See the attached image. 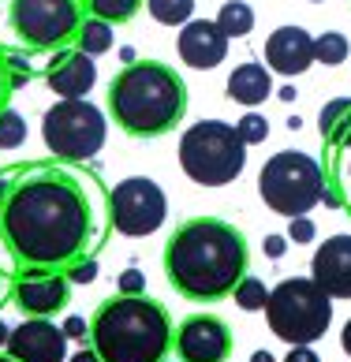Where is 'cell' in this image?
<instances>
[{
  "mask_svg": "<svg viewBox=\"0 0 351 362\" xmlns=\"http://www.w3.org/2000/svg\"><path fill=\"white\" fill-rule=\"evenodd\" d=\"M42 139L57 160L83 165V160L101 153L105 139H109V119L86 98L83 101H57L42 119Z\"/></svg>",
  "mask_w": 351,
  "mask_h": 362,
  "instance_id": "cell-8",
  "label": "cell"
},
{
  "mask_svg": "<svg viewBox=\"0 0 351 362\" xmlns=\"http://www.w3.org/2000/svg\"><path fill=\"white\" fill-rule=\"evenodd\" d=\"M347 60V37L336 34V30H326L314 37V64H326V68H336V64Z\"/></svg>",
  "mask_w": 351,
  "mask_h": 362,
  "instance_id": "cell-24",
  "label": "cell"
},
{
  "mask_svg": "<svg viewBox=\"0 0 351 362\" xmlns=\"http://www.w3.org/2000/svg\"><path fill=\"white\" fill-rule=\"evenodd\" d=\"M318 131H321V139L333 142V146H351V98H336L329 101L326 109H321L318 116Z\"/></svg>",
  "mask_w": 351,
  "mask_h": 362,
  "instance_id": "cell-19",
  "label": "cell"
},
{
  "mask_svg": "<svg viewBox=\"0 0 351 362\" xmlns=\"http://www.w3.org/2000/svg\"><path fill=\"white\" fill-rule=\"evenodd\" d=\"M75 45H79V52H86V57H101V52L113 49V26L86 16L83 30H79V37H75Z\"/></svg>",
  "mask_w": 351,
  "mask_h": 362,
  "instance_id": "cell-22",
  "label": "cell"
},
{
  "mask_svg": "<svg viewBox=\"0 0 351 362\" xmlns=\"http://www.w3.org/2000/svg\"><path fill=\"white\" fill-rule=\"evenodd\" d=\"M142 4L146 0H86V11H90V19L120 26V23H131L134 16H139Z\"/></svg>",
  "mask_w": 351,
  "mask_h": 362,
  "instance_id": "cell-21",
  "label": "cell"
},
{
  "mask_svg": "<svg viewBox=\"0 0 351 362\" xmlns=\"http://www.w3.org/2000/svg\"><path fill=\"white\" fill-rule=\"evenodd\" d=\"M314 235H318V228H314V221H310V217H295V221L288 224V239H292L295 247H299V243H310Z\"/></svg>",
  "mask_w": 351,
  "mask_h": 362,
  "instance_id": "cell-30",
  "label": "cell"
},
{
  "mask_svg": "<svg viewBox=\"0 0 351 362\" xmlns=\"http://www.w3.org/2000/svg\"><path fill=\"white\" fill-rule=\"evenodd\" d=\"M284 250H288V239L284 235H269L265 239V254H269V258H284Z\"/></svg>",
  "mask_w": 351,
  "mask_h": 362,
  "instance_id": "cell-33",
  "label": "cell"
},
{
  "mask_svg": "<svg viewBox=\"0 0 351 362\" xmlns=\"http://www.w3.org/2000/svg\"><path fill=\"white\" fill-rule=\"evenodd\" d=\"M71 303V280L60 269H26L16 284V306L26 317H52Z\"/></svg>",
  "mask_w": 351,
  "mask_h": 362,
  "instance_id": "cell-13",
  "label": "cell"
},
{
  "mask_svg": "<svg viewBox=\"0 0 351 362\" xmlns=\"http://www.w3.org/2000/svg\"><path fill=\"white\" fill-rule=\"evenodd\" d=\"M4 355H11L16 362H67V337L57 321L26 317L23 325L11 329Z\"/></svg>",
  "mask_w": 351,
  "mask_h": 362,
  "instance_id": "cell-12",
  "label": "cell"
},
{
  "mask_svg": "<svg viewBox=\"0 0 351 362\" xmlns=\"http://www.w3.org/2000/svg\"><path fill=\"white\" fill-rule=\"evenodd\" d=\"M11 183H16V168H11V172H0V206H4V198H8V191H11Z\"/></svg>",
  "mask_w": 351,
  "mask_h": 362,
  "instance_id": "cell-35",
  "label": "cell"
},
{
  "mask_svg": "<svg viewBox=\"0 0 351 362\" xmlns=\"http://www.w3.org/2000/svg\"><path fill=\"white\" fill-rule=\"evenodd\" d=\"M236 135L243 139V146H258V142H265L269 139V124H265V116H258V112H247L236 124Z\"/></svg>",
  "mask_w": 351,
  "mask_h": 362,
  "instance_id": "cell-27",
  "label": "cell"
},
{
  "mask_svg": "<svg viewBox=\"0 0 351 362\" xmlns=\"http://www.w3.org/2000/svg\"><path fill=\"white\" fill-rule=\"evenodd\" d=\"M116 295H146V273L142 269H124L116 280Z\"/></svg>",
  "mask_w": 351,
  "mask_h": 362,
  "instance_id": "cell-29",
  "label": "cell"
},
{
  "mask_svg": "<svg viewBox=\"0 0 351 362\" xmlns=\"http://www.w3.org/2000/svg\"><path fill=\"white\" fill-rule=\"evenodd\" d=\"M172 347L180 362H228V355H232V329L217 314H191L180 321Z\"/></svg>",
  "mask_w": 351,
  "mask_h": 362,
  "instance_id": "cell-11",
  "label": "cell"
},
{
  "mask_svg": "<svg viewBox=\"0 0 351 362\" xmlns=\"http://www.w3.org/2000/svg\"><path fill=\"white\" fill-rule=\"evenodd\" d=\"M340 347H344V355L351 358V317L344 321V332H340Z\"/></svg>",
  "mask_w": 351,
  "mask_h": 362,
  "instance_id": "cell-37",
  "label": "cell"
},
{
  "mask_svg": "<svg viewBox=\"0 0 351 362\" xmlns=\"http://www.w3.org/2000/svg\"><path fill=\"white\" fill-rule=\"evenodd\" d=\"M146 11L161 26H187L195 11V0H146Z\"/></svg>",
  "mask_w": 351,
  "mask_h": 362,
  "instance_id": "cell-23",
  "label": "cell"
},
{
  "mask_svg": "<svg viewBox=\"0 0 351 362\" xmlns=\"http://www.w3.org/2000/svg\"><path fill=\"white\" fill-rule=\"evenodd\" d=\"M8 337H11V325H8V321H4V317H0V347H4V344H8Z\"/></svg>",
  "mask_w": 351,
  "mask_h": 362,
  "instance_id": "cell-38",
  "label": "cell"
},
{
  "mask_svg": "<svg viewBox=\"0 0 351 362\" xmlns=\"http://www.w3.org/2000/svg\"><path fill=\"white\" fill-rule=\"evenodd\" d=\"M265 60L280 75H303L314 64V37L303 26H277L265 42Z\"/></svg>",
  "mask_w": 351,
  "mask_h": 362,
  "instance_id": "cell-16",
  "label": "cell"
},
{
  "mask_svg": "<svg viewBox=\"0 0 351 362\" xmlns=\"http://www.w3.org/2000/svg\"><path fill=\"white\" fill-rule=\"evenodd\" d=\"M176 45H180V60L187 68H198V71H213L228 57V37L209 19H191L180 30V42Z\"/></svg>",
  "mask_w": 351,
  "mask_h": 362,
  "instance_id": "cell-15",
  "label": "cell"
},
{
  "mask_svg": "<svg viewBox=\"0 0 351 362\" xmlns=\"http://www.w3.org/2000/svg\"><path fill=\"white\" fill-rule=\"evenodd\" d=\"M172 337L168 310L150 295L105 299L90 317V347L101 362H165Z\"/></svg>",
  "mask_w": 351,
  "mask_h": 362,
  "instance_id": "cell-4",
  "label": "cell"
},
{
  "mask_svg": "<svg viewBox=\"0 0 351 362\" xmlns=\"http://www.w3.org/2000/svg\"><path fill=\"white\" fill-rule=\"evenodd\" d=\"M0 232L23 269L64 273L98 239V187L60 165L23 168L0 206Z\"/></svg>",
  "mask_w": 351,
  "mask_h": 362,
  "instance_id": "cell-1",
  "label": "cell"
},
{
  "mask_svg": "<svg viewBox=\"0 0 351 362\" xmlns=\"http://www.w3.org/2000/svg\"><path fill=\"white\" fill-rule=\"evenodd\" d=\"M86 23V0H8V26L26 49H60Z\"/></svg>",
  "mask_w": 351,
  "mask_h": 362,
  "instance_id": "cell-9",
  "label": "cell"
},
{
  "mask_svg": "<svg viewBox=\"0 0 351 362\" xmlns=\"http://www.w3.org/2000/svg\"><path fill=\"white\" fill-rule=\"evenodd\" d=\"M109 116L131 139H161L187 116V83L172 64L134 60L109 83Z\"/></svg>",
  "mask_w": 351,
  "mask_h": 362,
  "instance_id": "cell-3",
  "label": "cell"
},
{
  "mask_svg": "<svg viewBox=\"0 0 351 362\" xmlns=\"http://www.w3.org/2000/svg\"><path fill=\"white\" fill-rule=\"evenodd\" d=\"M213 23H217L221 34L232 42V37H247L254 30V11H251V4H243V0H228V4H221Z\"/></svg>",
  "mask_w": 351,
  "mask_h": 362,
  "instance_id": "cell-20",
  "label": "cell"
},
{
  "mask_svg": "<svg viewBox=\"0 0 351 362\" xmlns=\"http://www.w3.org/2000/svg\"><path fill=\"white\" fill-rule=\"evenodd\" d=\"M168 217V198L150 176H127L109 191V224L127 239L154 235Z\"/></svg>",
  "mask_w": 351,
  "mask_h": 362,
  "instance_id": "cell-10",
  "label": "cell"
},
{
  "mask_svg": "<svg viewBox=\"0 0 351 362\" xmlns=\"http://www.w3.org/2000/svg\"><path fill=\"white\" fill-rule=\"evenodd\" d=\"M269 332L288 347H310L333 325V299L310 276H288L269 291Z\"/></svg>",
  "mask_w": 351,
  "mask_h": 362,
  "instance_id": "cell-5",
  "label": "cell"
},
{
  "mask_svg": "<svg viewBox=\"0 0 351 362\" xmlns=\"http://www.w3.org/2000/svg\"><path fill=\"white\" fill-rule=\"evenodd\" d=\"M11 90H16V75H11V60H4V52H0V109H4V101L11 98Z\"/></svg>",
  "mask_w": 351,
  "mask_h": 362,
  "instance_id": "cell-31",
  "label": "cell"
},
{
  "mask_svg": "<svg viewBox=\"0 0 351 362\" xmlns=\"http://www.w3.org/2000/svg\"><path fill=\"white\" fill-rule=\"evenodd\" d=\"M326 180H321V165L310 153L299 150H280L262 165L258 172V194L262 202L280 213V217H306L310 209L321 202Z\"/></svg>",
  "mask_w": 351,
  "mask_h": 362,
  "instance_id": "cell-7",
  "label": "cell"
},
{
  "mask_svg": "<svg viewBox=\"0 0 351 362\" xmlns=\"http://www.w3.org/2000/svg\"><path fill=\"white\" fill-rule=\"evenodd\" d=\"M64 273L71 284H93V280H98V258H79L75 265H67Z\"/></svg>",
  "mask_w": 351,
  "mask_h": 362,
  "instance_id": "cell-28",
  "label": "cell"
},
{
  "mask_svg": "<svg viewBox=\"0 0 351 362\" xmlns=\"http://www.w3.org/2000/svg\"><path fill=\"white\" fill-rule=\"evenodd\" d=\"M26 142V119L16 109H0V150H16Z\"/></svg>",
  "mask_w": 351,
  "mask_h": 362,
  "instance_id": "cell-26",
  "label": "cell"
},
{
  "mask_svg": "<svg viewBox=\"0 0 351 362\" xmlns=\"http://www.w3.org/2000/svg\"><path fill=\"white\" fill-rule=\"evenodd\" d=\"M310 280L329 295V299H351V235H329L314 250Z\"/></svg>",
  "mask_w": 351,
  "mask_h": 362,
  "instance_id": "cell-14",
  "label": "cell"
},
{
  "mask_svg": "<svg viewBox=\"0 0 351 362\" xmlns=\"http://www.w3.org/2000/svg\"><path fill=\"white\" fill-rule=\"evenodd\" d=\"M251 362H277V358L269 355V351H254V355H251Z\"/></svg>",
  "mask_w": 351,
  "mask_h": 362,
  "instance_id": "cell-39",
  "label": "cell"
},
{
  "mask_svg": "<svg viewBox=\"0 0 351 362\" xmlns=\"http://www.w3.org/2000/svg\"><path fill=\"white\" fill-rule=\"evenodd\" d=\"M0 362H16V358H11V355H0Z\"/></svg>",
  "mask_w": 351,
  "mask_h": 362,
  "instance_id": "cell-40",
  "label": "cell"
},
{
  "mask_svg": "<svg viewBox=\"0 0 351 362\" xmlns=\"http://www.w3.org/2000/svg\"><path fill=\"white\" fill-rule=\"evenodd\" d=\"M284 362H321V358L314 355V347H292Z\"/></svg>",
  "mask_w": 351,
  "mask_h": 362,
  "instance_id": "cell-34",
  "label": "cell"
},
{
  "mask_svg": "<svg viewBox=\"0 0 351 362\" xmlns=\"http://www.w3.org/2000/svg\"><path fill=\"white\" fill-rule=\"evenodd\" d=\"M67 362H101V355L93 351V347H83V351H75V355L67 358Z\"/></svg>",
  "mask_w": 351,
  "mask_h": 362,
  "instance_id": "cell-36",
  "label": "cell"
},
{
  "mask_svg": "<svg viewBox=\"0 0 351 362\" xmlns=\"http://www.w3.org/2000/svg\"><path fill=\"white\" fill-rule=\"evenodd\" d=\"M232 295H236L239 310H247V314H254V310H265V303H269V288H265V280L251 276V273L239 280Z\"/></svg>",
  "mask_w": 351,
  "mask_h": 362,
  "instance_id": "cell-25",
  "label": "cell"
},
{
  "mask_svg": "<svg viewBox=\"0 0 351 362\" xmlns=\"http://www.w3.org/2000/svg\"><path fill=\"white\" fill-rule=\"evenodd\" d=\"M269 93H273V78H269V68H262V64H239V68L228 75V98L247 105V109H254V105H262Z\"/></svg>",
  "mask_w": 351,
  "mask_h": 362,
  "instance_id": "cell-18",
  "label": "cell"
},
{
  "mask_svg": "<svg viewBox=\"0 0 351 362\" xmlns=\"http://www.w3.org/2000/svg\"><path fill=\"white\" fill-rule=\"evenodd\" d=\"M60 329H64V337H67V340H86V337H90V321H86V317H79V314H71Z\"/></svg>",
  "mask_w": 351,
  "mask_h": 362,
  "instance_id": "cell-32",
  "label": "cell"
},
{
  "mask_svg": "<svg viewBox=\"0 0 351 362\" xmlns=\"http://www.w3.org/2000/svg\"><path fill=\"white\" fill-rule=\"evenodd\" d=\"M49 90L60 93V101H83L86 93L98 86V64L86 52H64L60 60H52L49 68Z\"/></svg>",
  "mask_w": 351,
  "mask_h": 362,
  "instance_id": "cell-17",
  "label": "cell"
},
{
  "mask_svg": "<svg viewBox=\"0 0 351 362\" xmlns=\"http://www.w3.org/2000/svg\"><path fill=\"white\" fill-rule=\"evenodd\" d=\"M180 168L202 187L236 183L247 168V146L224 119H202L180 139Z\"/></svg>",
  "mask_w": 351,
  "mask_h": 362,
  "instance_id": "cell-6",
  "label": "cell"
},
{
  "mask_svg": "<svg viewBox=\"0 0 351 362\" xmlns=\"http://www.w3.org/2000/svg\"><path fill=\"white\" fill-rule=\"evenodd\" d=\"M251 250L236 224L221 217H195L165 243V276L191 303H217L247 276Z\"/></svg>",
  "mask_w": 351,
  "mask_h": 362,
  "instance_id": "cell-2",
  "label": "cell"
}]
</instances>
